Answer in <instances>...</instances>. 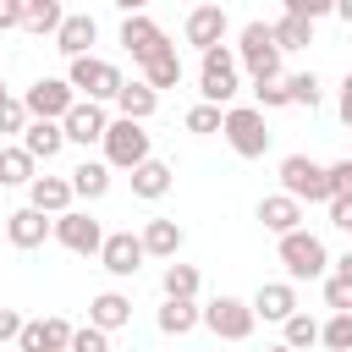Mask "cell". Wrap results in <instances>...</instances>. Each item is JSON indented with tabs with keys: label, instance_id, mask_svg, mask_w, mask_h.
<instances>
[{
	"label": "cell",
	"instance_id": "obj_43",
	"mask_svg": "<svg viewBox=\"0 0 352 352\" xmlns=\"http://www.w3.org/2000/svg\"><path fill=\"white\" fill-rule=\"evenodd\" d=\"M330 226L352 231V198H330Z\"/></svg>",
	"mask_w": 352,
	"mask_h": 352
},
{
	"label": "cell",
	"instance_id": "obj_8",
	"mask_svg": "<svg viewBox=\"0 0 352 352\" xmlns=\"http://www.w3.org/2000/svg\"><path fill=\"white\" fill-rule=\"evenodd\" d=\"M198 319H204L220 341H248V336H253V324H258L253 302H242V297H214L209 308H198Z\"/></svg>",
	"mask_w": 352,
	"mask_h": 352
},
{
	"label": "cell",
	"instance_id": "obj_27",
	"mask_svg": "<svg viewBox=\"0 0 352 352\" xmlns=\"http://www.w3.org/2000/svg\"><path fill=\"white\" fill-rule=\"evenodd\" d=\"M154 104H160V94H154L148 82H121V94H116V110L132 116V121H148Z\"/></svg>",
	"mask_w": 352,
	"mask_h": 352
},
{
	"label": "cell",
	"instance_id": "obj_23",
	"mask_svg": "<svg viewBox=\"0 0 352 352\" xmlns=\"http://www.w3.org/2000/svg\"><path fill=\"white\" fill-rule=\"evenodd\" d=\"M170 182H176V176H170V165H165V160H143V165H132V192H138V198H148V204H154V198H165V192H170Z\"/></svg>",
	"mask_w": 352,
	"mask_h": 352
},
{
	"label": "cell",
	"instance_id": "obj_14",
	"mask_svg": "<svg viewBox=\"0 0 352 352\" xmlns=\"http://www.w3.org/2000/svg\"><path fill=\"white\" fill-rule=\"evenodd\" d=\"M121 44H126V55L143 66L148 55H160V50H170V38L160 33V22H148L143 11H132L126 22H121Z\"/></svg>",
	"mask_w": 352,
	"mask_h": 352
},
{
	"label": "cell",
	"instance_id": "obj_10",
	"mask_svg": "<svg viewBox=\"0 0 352 352\" xmlns=\"http://www.w3.org/2000/svg\"><path fill=\"white\" fill-rule=\"evenodd\" d=\"M50 236H55L60 248H72V253H99V242H104L99 220L82 214V209H60V214H50Z\"/></svg>",
	"mask_w": 352,
	"mask_h": 352
},
{
	"label": "cell",
	"instance_id": "obj_47",
	"mask_svg": "<svg viewBox=\"0 0 352 352\" xmlns=\"http://www.w3.org/2000/svg\"><path fill=\"white\" fill-rule=\"evenodd\" d=\"M336 275H346V280H352V248L341 253V264H336Z\"/></svg>",
	"mask_w": 352,
	"mask_h": 352
},
{
	"label": "cell",
	"instance_id": "obj_18",
	"mask_svg": "<svg viewBox=\"0 0 352 352\" xmlns=\"http://www.w3.org/2000/svg\"><path fill=\"white\" fill-rule=\"evenodd\" d=\"M258 220H264V231L286 236V231L302 226V204H297L292 192H270V198H258Z\"/></svg>",
	"mask_w": 352,
	"mask_h": 352
},
{
	"label": "cell",
	"instance_id": "obj_40",
	"mask_svg": "<svg viewBox=\"0 0 352 352\" xmlns=\"http://www.w3.org/2000/svg\"><path fill=\"white\" fill-rule=\"evenodd\" d=\"M324 302H330L336 314L352 308V280H346V275H330V280H324Z\"/></svg>",
	"mask_w": 352,
	"mask_h": 352
},
{
	"label": "cell",
	"instance_id": "obj_1",
	"mask_svg": "<svg viewBox=\"0 0 352 352\" xmlns=\"http://www.w3.org/2000/svg\"><path fill=\"white\" fill-rule=\"evenodd\" d=\"M236 66H248L253 82L280 77V44H275L270 22H248V28H242V38H236Z\"/></svg>",
	"mask_w": 352,
	"mask_h": 352
},
{
	"label": "cell",
	"instance_id": "obj_12",
	"mask_svg": "<svg viewBox=\"0 0 352 352\" xmlns=\"http://www.w3.org/2000/svg\"><path fill=\"white\" fill-rule=\"evenodd\" d=\"M66 346H72V324L60 314L22 319V330H16V352H66Z\"/></svg>",
	"mask_w": 352,
	"mask_h": 352
},
{
	"label": "cell",
	"instance_id": "obj_33",
	"mask_svg": "<svg viewBox=\"0 0 352 352\" xmlns=\"http://www.w3.org/2000/svg\"><path fill=\"white\" fill-rule=\"evenodd\" d=\"M319 341H324L330 352H352V308L330 314V324H319Z\"/></svg>",
	"mask_w": 352,
	"mask_h": 352
},
{
	"label": "cell",
	"instance_id": "obj_32",
	"mask_svg": "<svg viewBox=\"0 0 352 352\" xmlns=\"http://www.w3.org/2000/svg\"><path fill=\"white\" fill-rule=\"evenodd\" d=\"M160 286H165V297H198V270H192V264H176V258H170V264H165V280H160Z\"/></svg>",
	"mask_w": 352,
	"mask_h": 352
},
{
	"label": "cell",
	"instance_id": "obj_22",
	"mask_svg": "<svg viewBox=\"0 0 352 352\" xmlns=\"http://www.w3.org/2000/svg\"><path fill=\"white\" fill-rule=\"evenodd\" d=\"M182 242H187V231H182L176 220H148V226H143V253H148V258H176Z\"/></svg>",
	"mask_w": 352,
	"mask_h": 352
},
{
	"label": "cell",
	"instance_id": "obj_16",
	"mask_svg": "<svg viewBox=\"0 0 352 352\" xmlns=\"http://www.w3.org/2000/svg\"><path fill=\"white\" fill-rule=\"evenodd\" d=\"M6 236H11V248H22V253H33V248H44V236H50V214L44 209H16V214H6Z\"/></svg>",
	"mask_w": 352,
	"mask_h": 352
},
{
	"label": "cell",
	"instance_id": "obj_17",
	"mask_svg": "<svg viewBox=\"0 0 352 352\" xmlns=\"http://www.w3.org/2000/svg\"><path fill=\"white\" fill-rule=\"evenodd\" d=\"M94 38H99V22L82 11V16H60V28H55V50L60 55H94Z\"/></svg>",
	"mask_w": 352,
	"mask_h": 352
},
{
	"label": "cell",
	"instance_id": "obj_46",
	"mask_svg": "<svg viewBox=\"0 0 352 352\" xmlns=\"http://www.w3.org/2000/svg\"><path fill=\"white\" fill-rule=\"evenodd\" d=\"M336 110H341V121L352 126V72H346V82H341V94H336Z\"/></svg>",
	"mask_w": 352,
	"mask_h": 352
},
{
	"label": "cell",
	"instance_id": "obj_3",
	"mask_svg": "<svg viewBox=\"0 0 352 352\" xmlns=\"http://www.w3.org/2000/svg\"><path fill=\"white\" fill-rule=\"evenodd\" d=\"M99 143H104V165H110V170H132V165L148 160V132H143V121H132V116H116Z\"/></svg>",
	"mask_w": 352,
	"mask_h": 352
},
{
	"label": "cell",
	"instance_id": "obj_48",
	"mask_svg": "<svg viewBox=\"0 0 352 352\" xmlns=\"http://www.w3.org/2000/svg\"><path fill=\"white\" fill-rule=\"evenodd\" d=\"M116 6H121V11H126V16H132V11H143V6H148V0H116Z\"/></svg>",
	"mask_w": 352,
	"mask_h": 352
},
{
	"label": "cell",
	"instance_id": "obj_37",
	"mask_svg": "<svg viewBox=\"0 0 352 352\" xmlns=\"http://www.w3.org/2000/svg\"><path fill=\"white\" fill-rule=\"evenodd\" d=\"M286 94H292V104H319V77L314 72H297V77H286Z\"/></svg>",
	"mask_w": 352,
	"mask_h": 352
},
{
	"label": "cell",
	"instance_id": "obj_44",
	"mask_svg": "<svg viewBox=\"0 0 352 352\" xmlns=\"http://www.w3.org/2000/svg\"><path fill=\"white\" fill-rule=\"evenodd\" d=\"M22 11L28 0H0V28H22Z\"/></svg>",
	"mask_w": 352,
	"mask_h": 352
},
{
	"label": "cell",
	"instance_id": "obj_39",
	"mask_svg": "<svg viewBox=\"0 0 352 352\" xmlns=\"http://www.w3.org/2000/svg\"><path fill=\"white\" fill-rule=\"evenodd\" d=\"M324 182H330V198H352V160L324 165Z\"/></svg>",
	"mask_w": 352,
	"mask_h": 352
},
{
	"label": "cell",
	"instance_id": "obj_45",
	"mask_svg": "<svg viewBox=\"0 0 352 352\" xmlns=\"http://www.w3.org/2000/svg\"><path fill=\"white\" fill-rule=\"evenodd\" d=\"M16 330H22V314H16V308H0V346L16 341Z\"/></svg>",
	"mask_w": 352,
	"mask_h": 352
},
{
	"label": "cell",
	"instance_id": "obj_50",
	"mask_svg": "<svg viewBox=\"0 0 352 352\" xmlns=\"http://www.w3.org/2000/svg\"><path fill=\"white\" fill-rule=\"evenodd\" d=\"M270 352H292V346H286V341H280V346H270Z\"/></svg>",
	"mask_w": 352,
	"mask_h": 352
},
{
	"label": "cell",
	"instance_id": "obj_26",
	"mask_svg": "<svg viewBox=\"0 0 352 352\" xmlns=\"http://www.w3.org/2000/svg\"><path fill=\"white\" fill-rule=\"evenodd\" d=\"M66 182H72L77 198H104V192H110V165H104V160H82Z\"/></svg>",
	"mask_w": 352,
	"mask_h": 352
},
{
	"label": "cell",
	"instance_id": "obj_2",
	"mask_svg": "<svg viewBox=\"0 0 352 352\" xmlns=\"http://www.w3.org/2000/svg\"><path fill=\"white\" fill-rule=\"evenodd\" d=\"M242 66H236V50H226V44H214V50H204V66H198V94L209 99V104H231L236 99V88H242V77H236Z\"/></svg>",
	"mask_w": 352,
	"mask_h": 352
},
{
	"label": "cell",
	"instance_id": "obj_11",
	"mask_svg": "<svg viewBox=\"0 0 352 352\" xmlns=\"http://www.w3.org/2000/svg\"><path fill=\"white\" fill-rule=\"evenodd\" d=\"M143 236H132V231H110L104 242H99V264L116 275V280H132L138 270H143Z\"/></svg>",
	"mask_w": 352,
	"mask_h": 352
},
{
	"label": "cell",
	"instance_id": "obj_20",
	"mask_svg": "<svg viewBox=\"0 0 352 352\" xmlns=\"http://www.w3.org/2000/svg\"><path fill=\"white\" fill-rule=\"evenodd\" d=\"M72 198H77V192H72V182H66V176H33V182H28V204H33V209H44V214L72 209Z\"/></svg>",
	"mask_w": 352,
	"mask_h": 352
},
{
	"label": "cell",
	"instance_id": "obj_5",
	"mask_svg": "<svg viewBox=\"0 0 352 352\" xmlns=\"http://www.w3.org/2000/svg\"><path fill=\"white\" fill-rule=\"evenodd\" d=\"M280 264H286V275L292 280H319L324 270H330V253H324V242L314 236V231H286L280 236Z\"/></svg>",
	"mask_w": 352,
	"mask_h": 352
},
{
	"label": "cell",
	"instance_id": "obj_4",
	"mask_svg": "<svg viewBox=\"0 0 352 352\" xmlns=\"http://www.w3.org/2000/svg\"><path fill=\"white\" fill-rule=\"evenodd\" d=\"M220 132H226V143H231L242 160H258V154L270 148V126H264V110H258V104H231L226 121H220Z\"/></svg>",
	"mask_w": 352,
	"mask_h": 352
},
{
	"label": "cell",
	"instance_id": "obj_34",
	"mask_svg": "<svg viewBox=\"0 0 352 352\" xmlns=\"http://www.w3.org/2000/svg\"><path fill=\"white\" fill-rule=\"evenodd\" d=\"M280 324H286V346H292V352H302V346H314V341H319V324H314L308 314H286Z\"/></svg>",
	"mask_w": 352,
	"mask_h": 352
},
{
	"label": "cell",
	"instance_id": "obj_9",
	"mask_svg": "<svg viewBox=\"0 0 352 352\" xmlns=\"http://www.w3.org/2000/svg\"><path fill=\"white\" fill-rule=\"evenodd\" d=\"M72 104H77V88L60 82V77H38V82L22 94V110H28L33 121H60Z\"/></svg>",
	"mask_w": 352,
	"mask_h": 352
},
{
	"label": "cell",
	"instance_id": "obj_15",
	"mask_svg": "<svg viewBox=\"0 0 352 352\" xmlns=\"http://www.w3.org/2000/svg\"><path fill=\"white\" fill-rule=\"evenodd\" d=\"M226 28H231V16H226V6H192L187 11V44L204 55V50H214L220 38H226Z\"/></svg>",
	"mask_w": 352,
	"mask_h": 352
},
{
	"label": "cell",
	"instance_id": "obj_38",
	"mask_svg": "<svg viewBox=\"0 0 352 352\" xmlns=\"http://www.w3.org/2000/svg\"><path fill=\"white\" fill-rule=\"evenodd\" d=\"M66 352H110V330H99V324L72 330V346H66Z\"/></svg>",
	"mask_w": 352,
	"mask_h": 352
},
{
	"label": "cell",
	"instance_id": "obj_51",
	"mask_svg": "<svg viewBox=\"0 0 352 352\" xmlns=\"http://www.w3.org/2000/svg\"><path fill=\"white\" fill-rule=\"evenodd\" d=\"M0 99H11V94H6V82H0Z\"/></svg>",
	"mask_w": 352,
	"mask_h": 352
},
{
	"label": "cell",
	"instance_id": "obj_21",
	"mask_svg": "<svg viewBox=\"0 0 352 352\" xmlns=\"http://www.w3.org/2000/svg\"><path fill=\"white\" fill-rule=\"evenodd\" d=\"M22 148H28L33 160H55V154L66 148L60 121H33V116H28V126H22Z\"/></svg>",
	"mask_w": 352,
	"mask_h": 352
},
{
	"label": "cell",
	"instance_id": "obj_7",
	"mask_svg": "<svg viewBox=\"0 0 352 352\" xmlns=\"http://www.w3.org/2000/svg\"><path fill=\"white\" fill-rule=\"evenodd\" d=\"M280 192H292L297 204H330V182H324V165L308 160V154H286L280 160Z\"/></svg>",
	"mask_w": 352,
	"mask_h": 352
},
{
	"label": "cell",
	"instance_id": "obj_30",
	"mask_svg": "<svg viewBox=\"0 0 352 352\" xmlns=\"http://www.w3.org/2000/svg\"><path fill=\"white\" fill-rule=\"evenodd\" d=\"M270 33H275L280 50H308L314 44V22L308 16H280V22H270Z\"/></svg>",
	"mask_w": 352,
	"mask_h": 352
},
{
	"label": "cell",
	"instance_id": "obj_13",
	"mask_svg": "<svg viewBox=\"0 0 352 352\" xmlns=\"http://www.w3.org/2000/svg\"><path fill=\"white\" fill-rule=\"evenodd\" d=\"M104 126H110V116H104V104L99 99H77L66 116H60V132H66V143H99L104 138Z\"/></svg>",
	"mask_w": 352,
	"mask_h": 352
},
{
	"label": "cell",
	"instance_id": "obj_35",
	"mask_svg": "<svg viewBox=\"0 0 352 352\" xmlns=\"http://www.w3.org/2000/svg\"><path fill=\"white\" fill-rule=\"evenodd\" d=\"M220 121H226V110H220V104H209V99L187 110V132H198V138H209V132H220Z\"/></svg>",
	"mask_w": 352,
	"mask_h": 352
},
{
	"label": "cell",
	"instance_id": "obj_28",
	"mask_svg": "<svg viewBox=\"0 0 352 352\" xmlns=\"http://www.w3.org/2000/svg\"><path fill=\"white\" fill-rule=\"evenodd\" d=\"M165 336H187L192 324H198V308H192V297H165V308H160V319H154Z\"/></svg>",
	"mask_w": 352,
	"mask_h": 352
},
{
	"label": "cell",
	"instance_id": "obj_29",
	"mask_svg": "<svg viewBox=\"0 0 352 352\" xmlns=\"http://www.w3.org/2000/svg\"><path fill=\"white\" fill-rule=\"evenodd\" d=\"M33 154L16 143V148H0V187H22V182H33Z\"/></svg>",
	"mask_w": 352,
	"mask_h": 352
},
{
	"label": "cell",
	"instance_id": "obj_25",
	"mask_svg": "<svg viewBox=\"0 0 352 352\" xmlns=\"http://www.w3.org/2000/svg\"><path fill=\"white\" fill-rule=\"evenodd\" d=\"M143 82H148L154 94H165V88H176V82H182V55H176V44L143 60Z\"/></svg>",
	"mask_w": 352,
	"mask_h": 352
},
{
	"label": "cell",
	"instance_id": "obj_49",
	"mask_svg": "<svg viewBox=\"0 0 352 352\" xmlns=\"http://www.w3.org/2000/svg\"><path fill=\"white\" fill-rule=\"evenodd\" d=\"M336 16H341V22H352V0H336Z\"/></svg>",
	"mask_w": 352,
	"mask_h": 352
},
{
	"label": "cell",
	"instance_id": "obj_41",
	"mask_svg": "<svg viewBox=\"0 0 352 352\" xmlns=\"http://www.w3.org/2000/svg\"><path fill=\"white\" fill-rule=\"evenodd\" d=\"M336 11V0H286V16H308V22H319V16H330Z\"/></svg>",
	"mask_w": 352,
	"mask_h": 352
},
{
	"label": "cell",
	"instance_id": "obj_31",
	"mask_svg": "<svg viewBox=\"0 0 352 352\" xmlns=\"http://www.w3.org/2000/svg\"><path fill=\"white\" fill-rule=\"evenodd\" d=\"M60 0H28V11H22V28L28 33H55L60 28Z\"/></svg>",
	"mask_w": 352,
	"mask_h": 352
},
{
	"label": "cell",
	"instance_id": "obj_36",
	"mask_svg": "<svg viewBox=\"0 0 352 352\" xmlns=\"http://www.w3.org/2000/svg\"><path fill=\"white\" fill-rule=\"evenodd\" d=\"M253 99H258V110H280V104H292L286 77H264V82H253Z\"/></svg>",
	"mask_w": 352,
	"mask_h": 352
},
{
	"label": "cell",
	"instance_id": "obj_24",
	"mask_svg": "<svg viewBox=\"0 0 352 352\" xmlns=\"http://www.w3.org/2000/svg\"><path fill=\"white\" fill-rule=\"evenodd\" d=\"M126 319H132V297H121V292H99L88 302V324H99V330H121Z\"/></svg>",
	"mask_w": 352,
	"mask_h": 352
},
{
	"label": "cell",
	"instance_id": "obj_19",
	"mask_svg": "<svg viewBox=\"0 0 352 352\" xmlns=\"http://www.w3.org/2000/svg\"><path fill=\"white\" fill-rule=\"evenodd\" d=\"M253 314L280 324L286 314H297V286H292V280H264V286L253 292Z\"/></svg>",
	"mask_w": 352,
	"mask_h": 352
},
{
	"label": "cell",
	"instance_id": "obj_6",
	"mask_svg": "<svg viewBox=\"0 0 352 352\" xmlns=\"http://www.w3.org/2000/svg\"><path fill=\"white\" fill-rule=\"evenodd\" d=\"M66 82H72L82 99H99V104H104V99H116V94H121V82H126V77H121V66H116V60H99V55H77Z\"/></svg>",
	"mask_w": 352,
	"mask_h": 352
},
{
	"label": "cell",
	"instance_id": "obj_42",
	"mask_svg": "<svg viewBox=\"0 0 352 352\" xmlns=\"http://www.w3.org/2000/svg\"><path fill=\"white\" fill-rule=\"evenodd\" d=\"M22 126H28L22 99H0V132H22Z\"/></svg>",
	"mask_w": 352,
	"mask_h": 352
}]
</instances>
